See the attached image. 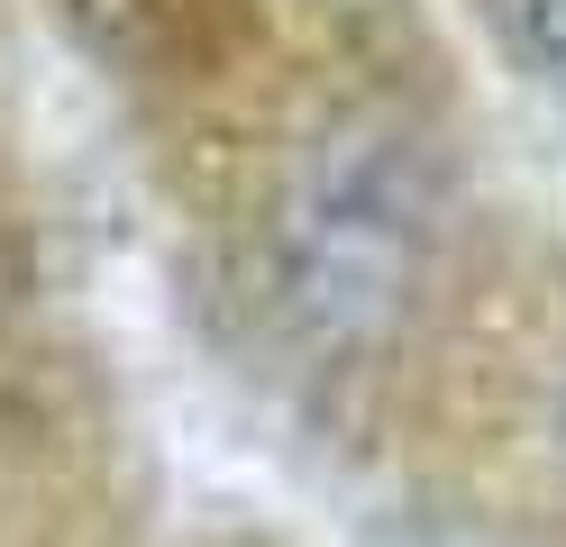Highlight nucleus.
Masks as SVG:
<instances>
[{
	"label": "nucleus",
	"mask_w": 566,
	"mask_h": 547,
	"mask_svg": "<svg viewBox=\"0 0 566 547\" xmlns=\"http://www.w3.org/2000/svg\"><path fill=\"white\" fill-rule=\"evenodd\" d=\"M430 219H439L430 156L394 119H375V109L329 119L302 146L293 182H283V219H274V265H283L293 319L321 347L384 338L420 283Z\"/></svg>",
	"instance_id": "f257e3e1"
},
{
	"label": "nucleus",
	"mask_w": 566,
	"mask_h": 547,
	"mask_svg": "<svg viewBox=\"0 0 566 547\" xmlns=\"http://www.w3.org/2000/svg\"><path fill=\"white\" fill-rule=\"evenodd\" d=\"M503 19L521 36V55L539 64V83L566 101V0H503Z\"/></svg>",
	"instance_id": "f03ea898"
}]
</instances>
